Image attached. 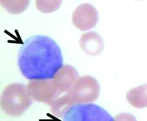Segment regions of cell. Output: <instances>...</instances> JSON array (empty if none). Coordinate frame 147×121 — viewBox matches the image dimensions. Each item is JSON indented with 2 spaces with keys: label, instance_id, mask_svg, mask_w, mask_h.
Here are the masks:
<instances>
[{
  "label": "cell",
  "instance_id": "cell-6",
  "mask_svg": "<svg viewBox=\"0 0 147 121\" xmlns=\"http://www.w3.org/2000/svg\"><path fill=\"white\" fill-rule=\"evenodd\" d=\"M99 19L96 9L90 4H82L73 11V24L81 31H86L95 26Z\"/></svg>",
  "mask_w": 147,
  "mask_h": 121
},
{
  "label": "cell",
  "instance_id": "cell-11",
  "mask_svg": "<svg viewBox=\"0 0 147 121\" xmlns=\"http://www.w3.org/2000/svg\"><path fill=\"white\" fill-rule=\"evenodd\" d=\"M30 0H1V5L13 14L23 13L28 7Z\"/></svg>",
  "mask_w": 147,
  "mask_h": 121
},
{
  "label": "cell",
  "instance_id": "cell-9",
  "mask_svg": "<svg viewBox=\"0 0 147 121\" xmlns=\"http://www.w3.org/2000/svg\"><path fill=\"white\" fill-rule=\"evenodd\" d=\"M126 97L134 108L147 107V83L132 88L127 92Z\"/></svg>",
  "mask_w": 147,
  "mask_h": 121
},
{
  "label": "cell",
  "instance_id": "cell-8",
  "mask_svg": "<svg viewBox=\"0 0 147 121\" xmlns=\"http://www.w3.org/2000/svg\"><path fill=\"white\" fill-rule=\"evenodd\" d=\"M79 44L84 52L92 56L99 55L104 48L102 38L94 32L83 34L80 38Z\"/></svg>",
  "mask_w": 147,
  "mask_h": 121
},
{
  "label": "cell",
  "instance_id": "cell-3",
  "mask_svg": "<svg viewBox=\"0 0 147 121\" xmlns=\"http://www.w3.org/2000/svg\"><path fill=\"white\" fill-rule=\"evenodd\" d=\"M63 119V121H115L105 109L93 104H78L71 106Z\"/></svg>",
  "mask_w": 147,
  "mask_h": 121
},
{
  "label": "cell",
  "instance_id": "cell-10",
  "mask_svg": "<svg viewBox=\"0 0 147 121\" xmlns=\"http://www.w3.org/2000/svg\"><path fill=\"white\" fill-rule=\"evenodd\" d=\"M74 105L67 93L59 96L51 105V114L56 117L63 118L67 110Z\"/></svg>",
  "mask_w": 147,
  "mask_h": 121
},
{
  "label": "cell",
  "instance_id": "cell-12",
  "mask_svg": "<svg viewBox=\"0 0 147 121\" xmlns=\"http://www.w3.org/2000/svg\"><path fill=\"white\" fill-rule=\"evenodd\" d=\"M62 0H36V6L42 13H53L59 8Z\"/></svg>",
  "mask_w": 147,
  "mask_h": 121
},
{
  "label": "cell",
  "instance_id": "cell-5",
  "mask_svg": "<svg viewBox=\"0 0 147 121\" xmlns=\"http://www.w3.org/2000/svg\"><path fill=\"white\" fill-rule=\"evenodd\" d=\"M27 88L31 99L51 106L60 96L52 79L31 80L27 84Z\"/></svg>",
  "mask_w": 147,
  "mask_h": 121
},
{
  "label": "cell",
  "instance_id": "cell-13",
  "mask_svg": "<svg viewBox=\"0 0 147 121\" xmlns=\"http://www.w3.org/2000/svg\"><path fill=\"white\" fill-rule=\"evenodd\" d=\"M115 121H137L132 115L128 113H121L115 117Z\"/></svg>",
  "mask_w": 147,
  "mask_h": 121
},
{
  "label": "cell",
  "instance_id": "cell-7",
  "mask_svg": "<svg viewBox=\"0 0 147 121\" xmlns=\"http://www.w3.org/2000/svg\"><path fill=\"white\" fill-rule=\"evenodd\" d=\"M79 79L76 69L69 65H66L59 70L53 80V84L60 95L69 92Z\"/></svg>",
  "mask_w": 147,
  "mask_h": 121
},
{
  "label": "cell",
  "instance_id": "cell-1",
  "mask_svg": "<svg viewBox=\"0 0 147 121\" xmlns=\"http://www.w3.org/2000/svg\"><path fill=\"white\" fill-rule=\"evenodd\" d=\"M63 64L61 49L49 37L31 36L19 49L18 65L21 73L28 80L53 79Z\"/></svg>",
  "mask_w": 147,
  "mask_h": 121
},
{
  "label": "cell",
  "instance_id": "cell-4",
  "mask_svg": "<svg viewBox=\"0 0 147 121\" xmlns=\"http://www.w3.org/2000/svg\"><path fill=\"white\" fill-rule=\"evenodd\" d=\"M100 86L98 80L90 76L79 77L73 89L67 93L73 104H89L98 99Z\"/></svg>",
  "mask_w": 147,
  "mask_h": 121
},
{
  "label": "cell",
  "instance_id": "cell-2",
  "mask_svg": "<svg viewBox=\"0 0 147 121\" xmlns=\"http://www.w3.org/2000/svg\"><path fill=\"white\" fill-rule=\"evenodd\" d=\"M32 104L27 87L22 83H13L4 90L1 97V107L4 112L13 116L23 115Z\"/></svg>",
  "mask_w": 147,
  "mask_h": 121
}]
</instances>
